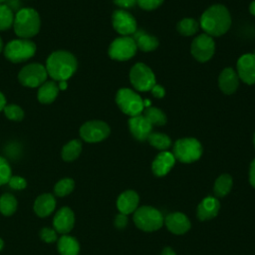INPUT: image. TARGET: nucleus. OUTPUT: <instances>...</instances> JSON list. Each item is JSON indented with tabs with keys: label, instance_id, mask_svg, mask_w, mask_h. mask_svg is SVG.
I'll return each instance as SVG.
<instances>
[{
	"label": "nucleus",
	"instance_id": "obj_1",
	"mask_svg": "<svg viewBox=\"0 0 255 255\" xmlns=\"http://www.w3.org/2000/svg\"><path fill=\"white\" fill-rule=\"evenodd\" d=\"M231 25V17L227 8L221 4H215L203 12L200 18V26L209 36H221L227 32Z\"/></svg>",
	"mask_w": 255,
	"mask_h": 255
},
{
	"label": "nucleus",
	"instance_id": "obj_2",
	"mask_svg": "<svg viewBox=\"0 0 255 255\" xmlns=\"http://www.w3.org/2000/svg\"><path fill=\"white\" fill-rule=\"evenodd\" d=\"M45 68L55 81H67L77 69V60L67 51H56L47 59Z\"/></svg>",
	"mask_w": 255,
	"mask_h": 255
},
{
	"label": "nucleus",
	"instance_id": "obj_3",
	"mask_svg": "<svg viewBox=\"0 0 255 255\" xmlns=\"http://www.w3.org/2000/svg\"><path fill=\"white\" fill-rule=\"evenodd\" d=\"M40 30V17L32 8L21 9L14 18V31L22 39L35 36Z\"/></svg>",
	"mask_w": 255,
	"mask_h": 255
},
{
	"label": "nucleus",
	"instance_id": "obj_4",
	"mask_svg": "<svg viewBox=\"0 0 255 255\" xmlns=\"http://www.w3.org/2000/svg\"><path fill=\"white\" fill-rule=\"evenodd\" d=\"M172 154L175 159L184 163H190L199 159L202 154V146L196 138H180L175 141Z\"/></svg>",
	"mask_w": 255,
	"mask_h": 255
},
{
	"label": "nucleus",
	"instance_id": "obj_5",
	"mask_svg": "<svg viewBox=\"0 0 255 255\" xmlns=\"http://www.w3.org/2000/svg\"><path fill=\"white\" fill-rule=\"evenodd\" d=\"M134 224L143 231H154L163 224L162 214L151 206H141L136 208L133 214Z\"/></svg>",
	"mask_w": 255,
	"mask_h": 255
},
{
	"label": "nucleus",
	"instance_id": "obj_6",
	"mask_svg": "<svg viewBox=\"0 0 255 255\" xmlns=\"http://www.w3.org/2000/svg\"><path fill=\"white\" fill-rule=\"evenodd\" d=\"M116 102L122 112L130 117L140 115L144 110L143 100L140 96L128 88L119 90L116 96Z\"/></svg>",
	"mask_w": 255,
	"mask_h": 255
},
{
	"label": "nucleus",
	"instance_id": "obj_7",
	"mask_svg": "<svg viewBox=\"0 0 255 255\" xmlns=\"http://www.w3.org/2000/svg\"><path fill=\"white\" fill-rule=\"evenodd\" d=\"M35 52V44L27 39L13 40L9 42L4 49L5 57L13 63H20L26 61L33 57Z\"/></svg>",
	"mask_w": 255,
	"mask_h": 255
},
{
	"label": "nucleus",
	"instance_id": "obj_8",
	"mask_svg": "<svg viewBox=\"0 0 255 255\" xmlns=\"http://www.w3.org/2000/svg\"><path fill=\"white\" fill-rule=\"evenodd\" d=\"M129 80L136 91L146 92L156 84L153 72L143 63H136L129 72Z\"/></svg>",
	"mask_w": 255,
	"mask_h": 255
},
{
	"label": "nucleus",
	"instance_id": "obj_9",
	"mask_svg": "<svg viewBox=\"0 0 255 255\" xmlns=\"http://www.w3.org/2000/svg\"><path fill=\"white\" fill-rule=\"evenodd\" d=\"M137 47L132 37L123 36L112 42L109 48V55L117 61H127L136 53Z\"/></svg>",
	"mask_w": 255,
	"mask_h": 255
},
{
	"label": "nucleus",
	"instance_id": "obj_10",
	"mask_svg": "<svg viewBox=\"0 0 255 255\" xmlns=\"http://www.w3.org/2000/svg\"><path fill=\"white\" fill-rule=\"evenodd\" d=\"M48 73L46 68L40 64H29L25 66L18 75L19 81L23 86L35 88L46 82Z\"/></svg>",
	"mask_w": 255,
	"mask_h": 255
},
{
	"label": "nucleus",
	"instance_id": "obj_11",
	"mask_svg": "<svg viewBox=\"0 0 255 255\" xmlns=\"http://www.w3.org/2000/svg\"><path fill=\"white\" fill-rule=\"evenodd\" d=\"M215 51L214 41L207 34H200L192 41L191 54L198 62H207L211 59Z\"/></svg>",
	"mask_w": 255,
	"mask_h": 255
},
{
	"label": "nucleus",
	"instance_id": "obj_12",
	"mask_svg": "<svg viewBox=\"0 0 255 255\" xmlns=\"http://www.w3.org/2000/svg\"><path fill=\"white\" fill-rule=\"evenodd\" d=\"M110 134L109 126L102 121H91L85 123L80 128L81 137L88 142H98Z\"/></svg>",
	"mask_w": 255,
	"mask_h": 255
},
{
	"label": "nucleus",
	"instance_id": "obj_13",
	"mask_svg": "<svg viewBox=\"0 0 255 255\" xmlns=\"http://www.w3.org/2000/svg\"><path fill=\"white\" fill-rule=\"evenodd\" d=\"M112 21L115 30L123 36L131 35L136 31V21L134 17L127 11H115L112 17Z\"/></svg>",
	"mask_w": 255,
	"mask_h": 255
},
{
	"label": "nucleus",
	"instance_id": "obj_14",
	"mask_svg": "<svg viewBox=\"0 0 255 255\" xmlns=\"http://www.w3.org/2000/svg\"><path fill=\"white\" fill-rule=\"evenodd\" d=\"M237 75L247 85L255 84V54H245L237 62Z\"/></svg>",
	"mask_w": 255,
	"mask_h": 255
},
{
	"label": "nucleus",
	"instance_id": "obj_15",
	"mask_svg": "<svg viewBox=\"0 0 255 255\" xmlns=\"http://www.w3.org/2000/svg\"><path fill=\"white\" fill-rule=\"evenodd\" d=\"M128 127L131 134L137 140H145L152 130V126L150 123L144 118L143 115H137L134 117H130L128 120Z\"/></svg>",
	"mask_w": 255,
	"mask_h": 255
},
{
	"label": "nucleus",
	"instance_id": "obj_16",
	"mask_svg": "<svg viewBox=\"0 0 255 255\" xmlns=\"http://www.w3.org/2000/svg\"><path fill=\"white\" fill-rule=\"evenodd\" d=\"M164 223L170 232L178 235L187 232L190 228L189 219L180 212L168 214L164 219Z\"/></svg>",
	"mask_w": 255,
	"mask_h": 255
},
{
	"label": "nucleus",
	"instance_id": "obj_17",
	"mask_svg": "<svg viewBox=\"0 0 255 255\" xmlns=\"http://www.w3.org/2000/svg\"><path fill=\"white\" fill-rule=\"evenodd\" d=\"M218 85L220 90L226 94L231 95L233 94L239 85V77L237 73L230 67L225 68L218 79Z\"/></svg>",
	"mask_w": 255,
	"mask_h": 255
},
{
	"label": "nucleus",
	"instance_id": "obj_18",
	"mask_svg": "<svg viewBox=\"0 0 255 255\" xmlns=\"http://www.w3.org/2000/svg\"><path fill=\"white\" fill-rule=\"evenodd\" d=\"M175 157L169 151H161L156 155L154 160L152 161V172L156 176H163L169 172L171 167L174 165Z\"/></svg>",
	"mask_w": 255,
	"mask_h": 255
},
{
	"label": "nucleus",
	"instance_id": "obj_19",
	"mask_svg": "<svg viewBox=\"0 0 255 255\" xmlns=\"http://www.w3.org/2000/svg\"><path fill=\"white\" fill-rule=\"evenodd\" d=\"M75 217L73 211L69 207L61 208L55 215L53 224L56 231L60 233H68L74 226Z\"/></svg>",
	"mask_w": 255,
	"mask_h": 255
},
{
	"label": "nucleus",
	"instance_id": "obj_20",
	"mask_svg": "<svg viewBox=\"0 0 255 255\" xmlns=\"http://www.w3.org/2000/svg\"><path fill=\"white\" fill-rule=\"evenodd\" d=\"M220 203L215 197L207 196L202 199L197 207V217L199 220H209L215 217L219 211Z\"/></svg>",
	"mask_w": 255,
	"mask_h": 255
},
{
	"label": "nucleus",
	"instance_id": "obj_21",
	"mask_svg": "<svg viewBox=\"0 0 255 255\" xmlns=\"http://www.w3.org/2000/svg\"><path fill=\"white\" fill-rule=\"evenodd\" d=\"M138 200L139 198L135 191L127 190L123 192L118 198V201H117L118 209L120 210L121 213L128 215L135 211V209L137 208Z\"/></svg>",
	"mask_w": 255,
	"mask_h": 255
},
{
	"label": "nucleus",
	"instance_id": "obj_22",
	"mask_svg": "<svg viewBox=\"0 0 255 255\" xmlns=\"http://www.w3.org/2000/svg\"><path fill=\"white\" fill-rule=\"evenodd\" d=\"M56 206V200L52 194L46 193L42 194L39 197H37L35 204H34V210L37 213V215L41 217H45L53 212Z\"/></svg>",
	"mask_w": 255,
	"mask_h": 255
},
{
	"label": "nucleus",
	"instance_id": "obj_23",
	"mask_svg": "<svg viewBox=\"0 0 255 255\" xmlns=\"http://www.w3.org/2000/svg\"><path fill=\"white\" fill-rule=\"evenodd\" d=\"M133 40L136 44V47L143 52H150L157 48L158 41L155 37L144 33L143 31H135L133 33Z\"/></svg>",
	"mask_w": 255,
	"mask_h": 255
},
{
	"label": "nucleus",
	"instance_id": "obj_24",
	"mask_svg": "<svg viewBox=\"0 0 255 255\" xmlns=\"http://www.w3.org/2000/svg\"><path fill=\"white\" fill-rule=\"evenodd\" d=\"M58 84L53 81H48L42 84L38 90V100L42 104H50L52 103L59 93Z\"/></svg>",
	"mask_w": 255,
	"mask_h": 255
},
{
	"label": "nucleus",
	"instance_id": "obj_25",
	"mask_svg": "<svg viewBox=\"0 0 255 255\" xmlns=\"http://www.w3.org/2000/svg\"><path fill=\"white\" fill-rule=\"evenodd\" d=\"M58 249L61 255H78L80 246L74 237L63 236L59 239Z\"/></svg>",
	"mask_w": 255,
	"mask_h": 255
},
{
	"label": "nucleus",
	"instance_id": "obj_26",
	"mask_svg": "<svg viewBox=\"0 0 255 255\" xmlns=\"http://www.w3.org/2000/svg\"><path fill=\"white\" fill-rule=\"evenodd\" d=\"M144 118L153 126H163L166 123L165 114L155 107H147L143 110Z\"/></svg>",
	"mask_w": 255,
	"mask_h": 255
},
{
	"label": "nucleus",
	"instance_id": "obj_27",
	"mask_svg": "<svg viewBox=\"0 0 255 255\" xmlns=\"http://www.w3.org/2000/svg\"><path fill=\"white\" fill-rule=\"evenodd\" d=\"M82 150V143L79 139H73L64 145L62 149V157L66 161L76 159Z\"/></svg>",
	"mask_w": 255,
	"mask_h": 255
},
{
	"label": "nucleus",
	"instance_id": "obj_28",
	"mask_svg": "<svg viewBox=\"0 0 255 255\" xmlns=\"http://www.w3.org/2000/svg\"><path fill=\"white\" fill-rule=\"evenodd\" d=\"M232 187V178L229 174L220 175L214 183V194L217 197H223L229 193Z\"/></svg>",
	"mask_w": 255,
	"mask_h": 255
},
{
	"label": "nucleus",
	"instance_id": "obj_29",
	"mask_svg": "<svg viewBox=\"0 0 255 255\" xmlns=\"http://www.w3.org/2000/svg\"><path fill=\"white\" fill-rule=\"evenodd\" d=\"M147 140L150 145L160 150H166L171 145L170 138L166 134L160 132H150Z\"/></svg>",
	"mask_w": 255,
	"mask_h": 255
},
{
	"label": "nucleus",
	"instance_id": "obj_30",
	"mask_svg": "<svg viewBox=\"0 0 255 255\" xmlns=\"http://www.w3.org/2000/svg\"><path fill=\"white\" fill-rule=\"evenodd\" d=\"M199 28V24L192 18H184L177 24V31L183 36L194 35Z\"/></svg>",
	"mask_w": 255,
	"mask_h": 255
},
{
	"label": "nucleus",
	"instance_id": "obj_31",
	"mask_svg": "<svg viewBox=\"0 0 255 255\" xmlns=\"http://www.w3.org/2000/svg\"><path fill=\"white\" fill-rule=\"evenodd\" d=\"M17 208V201L10 193H5L0 197V212L4 215H11Z\"/></svg>",
	"mask_w": 255,
	"mask_h": 255
},
{
	"label": "nucleus",
	"instance_id": "obj_32",
	"mask_svg": "<svg viewBox=\"0 0 255 255\" xmlns=\"http://www.w3.org/2000/svg\"><path fill=\"white\" fill-rule=\"evenodd\" d=\"M14 23L12 10L4 4H0V30L9 29Z\"/></svg>",
	"mask_w": 255,
	"mask_h": 255
},
{
	"label": "nucleus",
	"instance_id": "obj_33",
	"mask_svg": "<svg viewBox=\"0 0 255 255\" xmlns=\"http://www.w3.org/2000/svg\"><path fill=\"white\" fill-rule=\"evenodd\" d=\"M74 189V180L71 178H64L61 179L56 185H55V193L58 196H65L69 193H71Z\"/></svg>",
	"mask_w": 255,
	"mask_h": 255
},
{
	"label": "nucleus",
	"instance_id": "obj_34",
	"mask_svg": "<svg viewBox=\"0 0 255 255\" xmlns=\"http://www.w3.org/2000/svg\"><path fill=\"white\" fill-rule=\"evenodd\" d=\"M4 113L7 119L12 121H21L24 118L23 110L16 105H6L4 107Z\"/></svg>",
	"mask_w": 255,
	"mask_h": 255
},
{
	"label": "nucleus",
	"instance_id": "obj_35",
	"mask_svg": "<svg viewBox=\"0 0 255 255\" xmlns=\"http://www.w3.org/2000/svg\"><path fill=\"white\" fill-rule=\"evenodd\" d=\"M11 177V168L7 160L0 156V185L8 183Z\"/></svg>",
	"mask_w": 255,
	"mask_h": 255
},
{
	"label": "nucleus",
	"instance_id": "obj_36",
	"mask_svg": "<svg viewBox=\"0 0 255 255\" xmlns=\"http://www.w3.org/2000/svg\"><path fill=\"white\" fill-rule=\"evenodd\" d=\"M163 0H136L137 5L144 10H153L161 5Z\"/></svg>",
	"mask_w": 255,
	"mask_h": 255
},
{
	"label": "nucleus",
	"instance_id": "obj_37",
	"mask_svg": "<svg viewBox=\"0 0 255 255\" xmlns=\"http://www.w3.org/2000/svg\"><path fill=\"white\" fill-rule=\"evenodd\" d=\"M8 184L13 189H23L26 187V180L21 176H11Z\"/></svg>",
	"mask_w": 255,
	"mask_h": 255
},
{
	"label": "nucleus",
	"instance_id": "obj_38",
	"mask_svg": "<svg viewBox=\"0 0 255 255\" xmlns=\"http://www.w3.org/2000/svg\"><path fill=\"white\" fill-rule=\"evenodd\" d=\"M41 238L45 241V242H48V243H51V242H54L56 241L57 239V234L55 232L54 229H51V228H43L41 230Z\"/></svg>",
	"mask_w": 255,
	"mask_h": 255
},
{
	"label": "nucleus",
	"instance_id": "obj_39",
	"mask_svg": "<svg viewBox=\"0 0 255 255\" xmlns=\"http://www.w3.org/2000/svg\"><path fill=\"white\" fill-rule=\"evenodd\" d=\"M128 224V217L126 214H123V213H120L116 216L115 218V225L116 227L122 229V228H125Z\"/></svg>",
	"mask_w": 255,
	"mask_h": 255
},
{
	"label": "nucleus",
	"instance_id": "obj_40",
	"mask_svg": "<svg viewBox=\"0 0 255 255\" xmlns=\"http://www.w3.org/2000/svg\"><path fill=\"white\" fill-rule=\"evenodd\" d=\"M150 91H151L152 96L155 98H158V99H161L162 97H164V94H165L164 89L160 85H156V84L151 88Z\"/></svg>",
	"mask_w": 255,
	"mask_h": 255
},
{
	"label": "nucleus",
	"instance_id": "obj_41",
	"mask_svg": "<svg viewBox=\"0 0 255 255\" xmlns=\"http://www.w3.org/2000/svg\"><path fill=\"white\" fill-rule=\"evenodd\" d=\"M114 2L122 8H130L136 4V0H114Z\"/></svg>",
	"mask_w": 255,
	"mask_h": 255
},
{
	"label": "nucleus",
	"instance_id": "obj_42",
	"mask_svg": "<svg viewBox=\"0 0 255 255\" xmlns=\"http://www.w3.org/2000/svg\"><path fill=\"white\" fill-rule=\"evenodd\" d=\"M249 182L250 184L255 187V158L250 164V169H249Z\"/></svg>",
	"mask_w": 255,
	"mask_h": 255
},
{
	"label": "nucleus",
	"instance_id": "obj_43",
	"mask_svg": "<svg viewBox=\"0 0 255 255\" xmlns=\"http://www.w3.org/2000/svg\"><path fill=\"white\" fill-rule=\"evenodd\" d=\"M161 255H175V253H174V251H173L171 248L165 247V248L162 250Z\"/></svg>",
	"mask_w": 255,
	"mask_h": 255
},
{
	"label": "nucleus",
	"instance_id": "obj_44",
	"mask_svg": "<svg viewBox=\"0 0 255 255\" xmlns=\"http://www.w3.org/2000/svg\"><path fill=\"white\" fill-rule=\"evenodd\" d=\"M6 106V100L5 97L3 96V94L0 92V111H2L4 109V107Z\"/></svg>",
	"mask_w": 255,
	"mask_h": 255
},
{
	"label": "nucleus",
	"instance_id": "obj_45",
	"mask_svg": "<svg viewBox=\"0 0 255 255\" xmlns=\"http://www.w3.org/2000/svg\"><path fill=\"white\" fill-rule=\"evenodd\" d=\"M58 87H59V90H66L67 89V82L66 81H61L58 84Z\"/></svg>",
	"mask_w": 255,
	"mask_h": 255
},
{
	"label": "nucleus",
	"instance_id": "obj_46",
	"mask_svg": "<svg viewBox=\"0 0 255 255\" xmlns=\"http://www.w3.org/2000/svg\"><path fill=\"white\" fill-rule=\"evenodd\" d=\"M249 11H250V13H251L252 15L255 16V1L251 2L250 6H249Z\"/></svg>",
	"mask_w": 255,
	"mask_h": 255
},
{
	"label": "nucleus",
	"instance_id": "obj_47",
	"mask_svg": "<svg viewBox=\"0 0 255 255\" xmlns=\"http://www.w3.org/2000/svg\"><path fill=\"white\" fill-rule=\"evenodd\" d=\"M3 244H4V243H3V241H2V239H1V238H0V250H1V249H2V248H3Z\"/></svg>",
	"mask_w": 255,
	"mask_h": 255
},
{
	"label": "nucleus",
	"instance_id": "obj_48",
	"mask_svg": "<svg viewBox=\"0 0 255 255\" xmlns=\"http://www.w3.org/2000/svg\"><path fill=\"white\" fill-rule=\"evenodd\" d=\"M2 51V40H1V38H0V52Z\"/></svg>",
	"mask_w": 255,
	"mask_h": 255
},
{
	"label": "nucleus",
	"instance_id": "obj_49",
	"mask_svg": "<svg viewBox=\"0 0 255 255\" xmlns=\"http://www.w3.org/2000/svg\"><path fill=\"white\" fill-rule=\"evenodd\" d=\"M5 1H6V0H0V4L3 3V2H5Z\"/></svg>",
	"mask_w": 255,
	"mask_h": 255
},
{
	"label": "nucleus",
	"instance_id": "obj_50",
	"mask_svg": "<svg viewBox=\"0 0 255 255\" xmlns=\"http://www.w3.org/2000/svg\"><path fill=\"white\" fill-rule=\"evenodd\" d=\"M253 140H254V146H255V134H254V139Z\"/></svg>",
	"mask_w": 255,
	"mask_h": 255
}]
</instances>
